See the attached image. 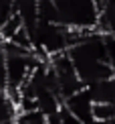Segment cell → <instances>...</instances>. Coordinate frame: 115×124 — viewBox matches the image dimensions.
Returning <instances> with one entry per match:
<instances>
[{"label":"cell","mask_w":115,"mask_h":124,"mask_svg":"<svg viewBox=\"0 0 115 124\" xmlns=\"http://www.w3.org/2000/svg\"><path fill=\"white\" fill-rule=\"evenodd\" d=\"M57 23L71 31H93L99 23L97 0H55Z\"/></svg>","instance_id":"1"},{"label":"cell","mask_w":115,"mask_h":124,"mask_svg":"<svg viewBox=\"0 0 115 124\" xmlns=\"http://www.w3.org/2000/svg\"><path fill=\"white\" fill-rule=\"evenodd\" d=\"M46 61H49L51 71L55 73L57 85H59V94H61L63 100L69 98L71 94H75V92H79L81 87H85L81 84V79H79V75H77L75 67H73V61H71L67 51L57 53V55H51Z\"/></svg>","instance_id":"2"},{"label":"cell","mask_w":115,"mask_h":124,"mask_svg":"<svg viewBox=\"0 0 115 124\" xmlns=\"http://www.w3.org/2000/svg\"><path fill=\"white\" fill-rule=\"evenodd\" d=\"M93 106H95V102H93L91 94L87 92V87H81L79 92H75V94H71L69 98L63 100V108L67 112H71L83 124H91L95 120L93 118Z\"/></svg>","instance_id":"3"},{"label":"cell","mask_w":115,"mask_h":124,"mask_svg":"<svg viewBox=\"0 0 115 124\" xmlns=\"http://www.w3.org/2000/svg\"><path fill=\"white\" fill-rule=\"evenodd\" d=\"M12 12L22 23V27L30 31L38 20V0H12Z\"/></svg>","instance_id":"4"},{"label":"cell","mask_w":115,"mask_h":124,"mask_svg":"<svg viewBox=\"0 0 115 124\" xmlns=\"http://www.w3.org/2000/svg\"><path fill=\"white\" fill-rule=\"evenodd\" d=\"M97 2H99L97 31L107 33L115 39V0H97Z\"/></svg>","instance_id":"5"},{"label":"cell","mask_w":115,"mask_h":124,"mask_svg":"<svg viewBox=\"0 0 115 124\" xmlns=\"http://www.w3.org/2000/svg\"><path fill=\"white\" fill-rule=\"evenodd\" d=\"M16 114H18L16 102L6 94V90H0V124L14 122Z\"/></svg>","instance_id":"6"},{"label":"cell","mask_w":115,"mask_h":124,"mask_svg":"<svg viewBox=\"0 0 115 124\" xmlns=\"http://www.w3.org/2000/svg\"><path fill=\"white\" fill-rule=\"evenodd\" d=\"M14 124H51V122L38 110H30V112H18L14 118Z\"/></svg>","instance_id":"7"},{"label":"cell","mask_w":115,"mask_h":124,"mask_svg":"<svg viewBox=\"0 0 115 124\" xmlns=\"http://www.w3.org/2000/svg\"><path fill=\"white\" fill-rule=\"evenodd\" d=\"M93 118L101 120V122L115 118V104H111V102H97L93 106Z\"/></svg>","instance_id":"8"},{"label":"cell","mask_w":115,"mask_h":124,"mask_svg":"<svg viewBox=\"0 0 115 124\" xmlns=\"http://www.w3.org/2000/svg\"><path fill=\"white\" fill-rule=\"evenodd\" d=\"M6 87V57L0 51V90Z\"/></svg>","instance_id":"9"},{"label":"cell","mask_w":115,"mask_h":124,"mask_svg":"<svg viewBox=\"0 0 115 124\" xmlns=\"http://www.w3.org/2000/svg\"><path fill=\"white\" fill-rule=\"evenodd\" d=\"M2 43H4V39H2V35H0V47H2Z\"/></svg>","instance_id":"10"},{"label":"cell","mask_w":115,"mask_h":124,"mask_svg":"<svg viewBox=\"0 0 115 124\" xmlns=\"http://www.w3.org/2000/svg\"><path fill=\"white\" fill-rule=\"evenodd\" d=\"M8 124H14V122H8Z\"/></svg>","instance_id":"11"}]
</instances>
